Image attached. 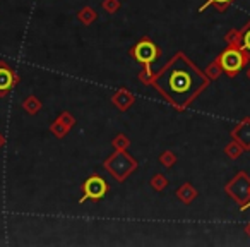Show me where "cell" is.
<instances>
[{"label": "cell", "instance_id": "4316f807", "mask_svg": "<svg viewBox=\"0 0 250 247\" xmlns=\"http://www.w3.org/2000/svg\"><path fill=\"white\" fill-rule=\"evenodd\" d=\"M245 72H247V79H249V81H250V64H249V66H247Z\"/></svg>", "mask_w": 250, "mask_h": 247}, {"label": "cell", "instance_id": "8fae6325", "mask_svg": "<svg viewBox=\"0 0 250 247\" xmlns=\"http://www.w3.org/2000/svg\"><path fill=\"white\" fill-rule=\"evenodd\" d=\"M21 107L28 115H36V113H40V112H42L43 103H42V100H40L38 96H35V94H29V96H26L24 100H22Z\"/></svg>", "mask_w": 250, "mask_h": 247}, {"label": "cell", "instance_id": "ac0fdd59", "mask_svg": "<svg viewBox=\"0 0 250 247\" xmlns=\"http://www.w3.org/2000/svg\"><path fill=\"white\" fill-rule=\"evenodd\" d=\"M149 185L153 187V191L163 192L165 189H167L168 185H170V180H168L167 175H163V174H154L153 177L149 179Z\"/></svg>", "mask_w": 250, "mask_h": 247}, {"label": "cell", "instance_id": "2e32d148", "mask_svg": "<svg viewBox=\"0 0 250 247\" xmlns=\"http://www.w3.org/2000/svg\"><path fill=\"white\" fill-rule=\"evenodd\" d=\"M70 131L72 129H69V127L60 120V118H55V120L50 124V133H52L57 139H63V137H67V134H69Z\"/></svg>", "mask_w": 250, "mask_h": 247}, {"label": "cell", "instance_id": "44dd1931", "mask_svg": "<svg viewBox=\"0 0 250 247\" xmlns=\"http://www.w3.org/2000/svg\"><path fill=\"white\" fill-rule=\"evenodd\" d=\"M111 146H113V150L117 151H127L130 146V139L127 134H117V136L113 137V141H111Z\"/></svg>", "mask_w": 250, "mask_h": 247}, {"label": "cell", "instance_id": "ba28073f", "mask_svg": "<svg viewBox=\"0 0 250 247\" xmlns=\"http://www.w3.org/2000/svg\"><path fill=\"white\" fill-rule=\"evenodd\" d=\"M231 139L238 141L245 151H250V117H243L229 133Z\"/></svg>", "mask_w": 250, "mask_h": 247}, {"label": "cell", "instance_id": "8992f818", "mask_svg": "<svg viewBox=\"0 0 250 247\" xmlns=\"http://www.w3.org/2000/svg\"><path fill=\"white\" fill-rule=\"evenodd\" d=\"M108 192H110V184H108L101 175H98V174L89 175V177L83 182V185H81V194L83 196L79 198V204H84L86 201L98 202L106 198Z\"/></svg>", "mask_w": 250, "mask_h": 247}, {"label": "cell", "instance_id": "ffe728a7", "mask_svg": "<svg viewBox=\"0 0 250 247\" xmlns=\"http://www.w3.org/2000/svg\"><path fill=\"white\" fill-rule=\"evenodd\" d=\"M154 76H156V70H154L153 67H143L141 72L137 74V79H139L144 86H153Z\"/></svg>", "mask_w": 250, "mask_h": 247}, {"label": "cell", "instance_id": "52a82bcc", "mask_svg": "<svg viewBox=\"0 0 250 247\" xmlns=\"http://www.w3.org/2000/svg\"><path fill=\"white\" fill-rule=\"evenodd\" d=\"M19 84V74L5 60H0V98H5Z\"/></svg>", "mask_w": 250, "mask_h": 247}, {"label": "cell", "instance_id": "7402d4cb", "mask_svg": "<svg viewBox=\"0 0 250 247\" xmlns=\"http://www.w3.org/2000/svg\"><path fill=\"white\" fill-rule=\"evenodd\" d=\"M120 5H122L120 0H103V2H101V9L110 16L117 14V12L120 11Z\"/></svg>", "mask_w": 250, "mask_h": 247}, {"label": "cell", "instance_id": "5bb4252c", "mask_svg": "<svg viewBox=\"0 0 250 247\" xmlns=\"http://www.w3.org/2000/svg\"><path fill=\"white\" fill-rule=\"evenodd\" d=\"M243 153H245V148H243L242 144H240L238 141H235V139H231L225 146V155L229 158V160H238Z\"/></svg>", "mask_w": 250, "mask_h": 247}, {"label": "cell", "instance_id": "e0dca14e", "mask_svg": "<svg viewBox=\"0 0 250 247\" xmlns=\"http://www.w3.org/2000/svg\"><path fill=\"white\" fill-rule=\"evenodd\" d=\"M204 74L209 77V81H216V79H219V77H221L223 67H221V64H219L218 57H216V59L212 60V62L208 64V67L204 69Z\"/></svg>", "mask_w": 250, "mask_h": 247}, {"label": "cell", "instance_id": "d4e9b609", "mask_svg": "<svg viewBox=\"0 0 250 247\" xmlns=\"http://www.w3.org/2000/svg\"><path fill=\"white\" fill-rule=\"evenodd\" d=\"M5 144H7V139H5V134L0 133V148H4Z\"/></svg>", "mask_w": 250, "mask_h": 247}, {"label": "cell", "instance_id": "3957f363", "mask_svg": "<svg viewBox=\"0 0 250 247\" xmlns=\"http://www.w3.org/2000/svg\"><path fill=\"white\" fill-rule=\"evenodd\" d=\"M218 60L223 67V74H226L228 77H236L250 64V55L243 48L226 46L218 55Z\"/></svg>", "mask_w": 250, "mask_h": 247}, {"label": "cell", "instance_id": "6da1fadb", "mask_svg": "<svg viewBox=\"0 0 250 247\" xmlns=\"http://www.w3.org/2000/svg\"><path fill=\"white\" fill-rule=\"evenodd\" d=\"M209 77L184 52H177L160 70H156L153 88L167 103L184 112L209 86Z\"/></svg>", "mask_w": 250, "mask_h": 247}, {"label": "cell", "instance_id": "4fadbf2b", "mask_svg": "<svg viewBox=\"0 0 250 247\" xmlns=\"http://www.w3.org/2000/svg\"><path fill=\"white\" fill-rule=\"evenodd\" d=\"M233 2H235V0H206L204 4L199 7V12H204L208 7H214L218 12H226Z\"/></svg>", "mask_w": 250, "mask_h": 247}, {"label": "cell", "instance_id": "cb8c5ba5", "mask_svg": "<svg viewBox=\"0 0 250 247\" xmlns=\"http://www.w3.org/2000/svg\"><path fill=\"white\" fill-rule=\"evenodd\" d=\"M57 118H60V120H62L63 124L69 127V129H72V127L76 126V117H74V115L70 113V112H67V110L60 112V115Z\"/></svg>", "mask_w": 250, "mask_h": 247}, {"label": "cell", "instance_id": "30bf717a", "mask_svg": "<svg viewBox=\"0 0 250 247\" xmlns=\"http://www.w3.org/2000/svg\"><path fill=\"white\" fill-rule=\"evenodd\" d=\"M175 196H177L178 201H182L184 204H192V202L197 199L199 192L190 182H185V184H182L180 187L175 191Z\"/></svg>", "mask_w": 250, "mask_h": 247}, {"label": "cell", "instance_id": "7a4b0ae2", "mask_svg": "<svg viewBox=\"0 0 250 247\" xmlns=\"http://www.w3.org/2000/svg\"><path fill=\"white\" fill-rule=\"evenodd\" d=\"M139 163H137L136 158L130 157L127 151H117L111 153L106 160L103 161V168L115 179L117 182H125L134 172L137 170Z\"/></svg>", "mask_w": 250, "mask_h": 247}, {"label": "cell", "instance_id": "9a60e30c", "mask_svg": "<svg viewBox=\"0 0 250 247\" xmlns=\"http://www.w3.org/2000/svg\"><path fill=\"white\" fill-rule=\"evenodd\" d=\"M225 43L226 46H236V48H242L243 43V36H242V29H229L228 33L225 35Z\"/></svg>", "mask_w": 250, "mask_h": 247}, {"label": "cell", "instance_id": "7c38bea8", "mask_svg": "<svg viewBox=\"0 0 250 247\" xmlns=\"http://www.w3.org/2000/svg\"><path fill=\"white\" fill-rule=\"evenodd\" d=\"M77 19H79L81 24L91 26V24H93V22L98 19L96 9H93L91 5H84V7H83V9H79V12H77Z\"/></svg>", "mask_w": 250, "mask_h": 247}, {"label": "cell", "instance_id": "5b68a950", "mask_svg": "<svg viewBox=\"0 0 250 247\" xmlns=\"http://www.w3.org/2000/svg\"><path fill=\"white\" fill-rule=\"evenodd\" d=\"M129 53L143 67H153V64L161 57V48L149 36H143L141 40H137L136 45L130 48Z\"/></svg>", "mask_w": 250, "mask_h": 247}, {"label": "cell", "instance_id": "d6986e66", "mask_svg": "<svg viewBox=\"0 0 250 247\" xmlns=\"http://www.w3.org/2000/svg\"><path fill=\"white\" fill-rule=\"evenodd\" d=\"M158 161H160V165H163L165 168H173L175 165H177L178 158H177V155H175L173 151L165 150L163 153H160V157H158Z\"/></svg>", "mask_w": 250, "mask_h": 247}, {"label": "cell", "instance_id": "484cf974", "mask_svg": "<svg viewBox=\"0 0 250 247\" xmlns=\"http://www.w3.org/2000/svg\"><path fill=\"white\" fill-rule=\"evenodd\" d=\"M245 233H247V237H249V239H250V222L245 225Z\"/></svg>", "mask_w": 250, "mask_h": 247}, {"label": "cell", "instance_id": "603a6c76", "mask_svg": "<svg viewBox=\"0 0 250 247\" xmlns=\"http://www.w3.org/2000/svg\"><path fill=\"white\" fill-rule=\"evenodd\" d=\"M240 29H242V36H243L242 48L250 55V19L243 24V28H240Z\"/></svg>", "mask_w": 250, "mask_h": 247}, {"label": "cell", "instance_id": "277c9868", "mask_svg": "<svg viewBox=\"0 0 250 247\" xmlns=\"http://www.w3.org/2000/svg\"><path fill=\"white\" fill-rule=\"evenodd\" d=\"M225 192L240 206V211H247L250 208V175L240 170L225 185Z\"/></svg>", "mask_w": 250, "mask_h": 247}, {"label": "cell", "instance_id": "9c48e42d", "mask_svg": "<svg viewBox=\"0 0 250 247\" xmlns=\"http://www.w3.org/2000/svg\"><path fill=\"white\" fill-rule=\"evenodd\" d=\"M111 103L118 108L120 112H127L134 103H136V96L130 90L127 88H120L111 94Z\"/></svg>", "mask_w": 250, "mask_h": 247}]
</instances>
